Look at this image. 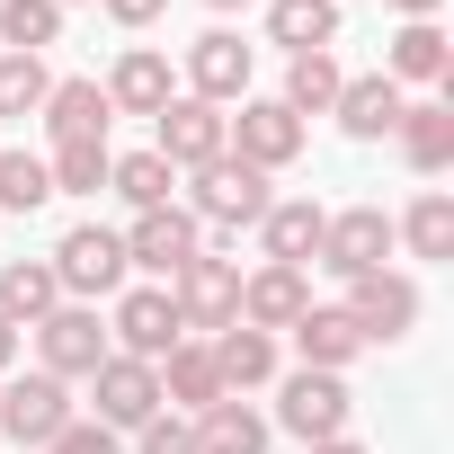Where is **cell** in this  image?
<instances>
[{
  "label": "cell",
  "instance_id": "obj_1",
  "mask_svg": "<svg viewBox=\"0 0 454 454\" xmlns=\"http://www.w3.org/2000/svg\"><path fill=\"white\" fill-rule=\"evenodd\" d=\"M187 178H196V187H187V214L214 223V232H241V223L259 232V214L277 205V196H268V169H250V160H232V152L205 160V169H187Z\"/></svg>",
  "mask_w": 454,
  "mask_h": 454
},
{
  "label": "cell",
  "instance_id": "obj_22",
  "mask_svg": "<svg viewBox=\"0 0 454 454\" xmlns=\"http://www.w3.org/2000/svg\"><path fill=\"white\" fill-rule=\"evenodd\" d=\"M286 339H294V356H303L312 374H348V365L365 356V339H356V321H348L339 303H312V312H303Z\"/></svg>",
  "mask_w": 454,
  "mask_h": 454
},
{
  "label": "cell",
  "instance_id": "obj_15",
  "mask_svg": "<svg viewBox=\"0 0 454 454\" xmlns=\"http://www.w3.org/2000/svg\"><path fill=\"white\" fill-rule=\"evenodd\" d=\"M98 90H107V107H116V116H160V107L178 98V81H169V54H160V45H125V54H116V72H107Z\"/></svg>",
  "mask_w": 454,
  "mask_h": 454
},
{
  "label": "cell",
  "instance_id": "obj_20",
  "mask_svg": "<svg viewBox=\"0 0 454 454\" xmlns=\"http://www.w3.org/2000/svg\"><path fill=\"white\" fill-rule=\"evenodd\" d=\"M36 116H45V134H54V143H107V125H116V107H107V90H98V81H54Z\"/></svg>",
  "mask_w": 454,
  "mask_h": 454
},
{
  "label": "cell",
  "instance_id": "obj_31",
  "mask_svg": "<svg viewBox=\"0 0 454 454\" xmlns=\"http://www.w3.org/2000/svg\"><path fill=\"white\" fill-rule=\"evenodd\" d=\"M107 169H116V152H107V143H54V152H45L54 196H98V187H107Z\"/></svg>",
  "mask_w": 454,
  "mask_h": 454
},
{
  "label": "cell",
  "instance_id": "obj_38",
  "mask_svg": "<svg viewBox=\"0 0 454 454\" xmlns=\"http://www.w3.org/2000/svg\"><path fill=\"white\" fill-rule=\"evenodd\" d=\"M383 10H401V19H436L445 0H383Z\"/></svg>",
  "mask_w": 454,
  "mask_h": 454
},
{
  "label": "cell",
  "instance_id": "obj_33",
  "mask_svg": "<svg viewBox=\"0 0 454 454\" xmlns=\"http://www.w3.org/2000/svg\"><path fill=\"white\" fill-rule=\"evenodd\" d=\"M36 205H54L45 152H0V214H36Z\"/></svg>",
  "mask_w": 454,
  "mask_h": 454
},
{
  "label": "cell",
  "instance_id": "obj_23",
  "mask_svg": "<svg viewBox=\"0 0 454 454\" xmlns=\"http://www.w3.org/2000/svg\"><path fill=\"white\" fill-rule=\"evenodd\" d=\"M214 348V374H223V392H259V383H277V339L268 330H250V321H232V330H214L205 339Z\"/></svg>",
  "mask_w": 454,
  "mask_h": 454
},
{
  "label": "cell",
  "instance_id": "obj_30",
  "mask_svg": "<svg viewBox=\"0 0 454 454\" xmlns=\"http://www.w3.org/2000/svg\"><path fill=\"white\" fill-rule=\"evenodd\" d=\"M107 187H116V196H125L134 214H152V205H178V169H169L160 152H116Z\"/></svg>",
  "mask_w": 454,
  "mask_h": 454
},
{
  "label": "cell",
  "instance_id": "obj_26",
  "mask_svg": "<svg viewBox=\"0 0 454 454\" xmlns=\"http://www.w3.org/2000/svg\"><path fill=\"white\" fill-rule=\"evenodd\" d=\"M187 427H196V454H268V436H277L250 401H214V410H196Z\"/></svg>",
  "mask_w": 454,
  "mask_h": 454
},
{
  "label": "cell",
  "instance_id": "obj_25",
  "mask_svg": "<svg viewBox=\"0 0 454 454\" xmlns=\"http://www.w3.org/2000/svg\"><path fill=\"white\" fill-rule=\"evenodd\" d=\"M54 303H63L54 259H10V268H0V321H10V330H36Z\"/></svg>",
  "mask_w": 454,
  "mask_h": 454
},
{
  "label": "cell",
  "instance_id": "obj_32",
  "mask_svg": "<svg viewBox=\"0 0 454 454\" xmlns=\"http://www.w3.org/2000/svg\"><path fill=\"white\" fill-rule=\"evenodd\" d=\"M54 36H63L54 0H0V54H45Z\"/></svg>",
  "mask_w": 454,
  "mask_h": 454
},
{
  "label": "cell",
  "instance_id": "obj_13",
  "mask_svg": "<svg viewBox=\"0 0 454 454\" xmlns=\"http://www.w3.org/2000/svg\"><path fill=\"white\" fill-rule=\"evenodd\" d=\"M72 427V383L54 374H19V383H0V436H19V445H54Z\"/></svg>",
  "mask_w": 454,
  "mask_h": 454
},
{
  "label": "cell",
  "instance_id": "obj_42",
  "mask_svg": "<svg viewBox=\"0 0 454 454\" xmlns=\"http://www.w3.org/2000/svg\"><path fill=\"white\" fill-rule=\"evenodd\" d=\"M54 10H72V0H54Z\"/></svg>",
  "mask_w": 454,
  "mask_h": 454
},
{
  "label": "cell",
  "instance_id": "obj_11",
  "mask_svg": "<svg viewBox=\"0 0 454 454\" xmlns=\"http://www.w3.org/2000/svg\"><path fill=\"white\" fill-rule=\"evenodd\" d=\"M348 321H356V339L374 348V339H410L419 330V286L401 277V268H374V277H348V303H339Z\"/></svg>",
  "mask_w": 454,
  "mask_h": 454
},
{
  "label": "cell",
  "instance_id": "obj_36",
  "mask_svg": "<svg viewBox=\"0 0 454 454\" xmlns=\"http://www.w3.org/2000/svg\"><path fill=\"white\" fill-rule=\"evenodd\" d=\"M45 454H116V427H98V419H72Z\"/></svg>",
  "mask_w": 454,
  "mask_h": 454
},
{
  "label": "cell",
  "instance_id": "obj_7",
  "mask_svg": "<svg viewBox=\"0 0 454 454\" xmlns=\"http://www.w3.org/2000/svg\"><path fill=\"white\" fill-rule=\"evenodd\" d=\"M178 339H187V330H178V303H169V286H125V294H116V312H107V348H116V356H143V365H160Z\"/></svg>",
  "mask_w": 454,
  "mask_h": 454
},
{
  "label": "cell",
  "instance_id": "obj_9",
  "mask_svg": "<svg viewBox=\"0 0 454 454\" xmlns=\"http://www.w3.org/2000/svg\"><path fill=\"white\" fill-rule=\"evenodd\" d=\"M250 72H259V45H241L232 27H205L187 45V98H205V107H241Z\"/></svg>",
  "mask_w": 454,
  "mask_h": 454
},
{
  "label": "cell",
  "instance_id": "obj_29",
  "mask_svg": "<svg viewBox=\"0 0 454 454\" xmlns=\"http://www.w3.org/2000/svg\"><path fill=\"white\" fill-rule=\"evenodd\" d=\"M339 90H348L339 54H294V63H286V90H277V98H286L294 116H330V107H339Z\"/></svg>",
  "mask_w": 454,
  "mask_h": 454
},
{
  "label": "cell",
  "instance_id": "obj_41",
  "mask_svg": "<svg viewBox=\"0 0 454 454\" xmlns=\"http://www.w3.org/2000/svg\"><path fill=\"white\" fill-rule=\"evenodd\" d=\"M205 10H214V19H232V10H250V0H205Z\"/></svg>",
  "mask_w": 454,
  "mask_h": 454
},
{
  "label": "cell",
  "instance_id": "obj_3",
  "mask_svg": "<svg viewBox=\"0 0 454 454\" xmlns=\"http://www.w3.org/2000/svg\"><path fill=\"white\" fill-rule=\"evenodd\" d=\"M54 286L63 303H98V294H125V241L107 223H72L54 241Z\"/></svg>",
  "mask_w": 454,
  "mask_h": 454
},
{
  "label": "cell",
  "instance_id": "obj_35",
  "mask_svg": "<svg viewBox=\"0 0 454 454\" xmlns=\"http://www.w3.org/2000/svg\"><path fill=\"white\" fill-rule=\"evenodd\" d=\"M134 454H196V427L160 410V419H143V427H134Z\"/></svg>",
  "mask_w": 454,
  "mask_h": 454
},
{
  "label": "cell",
  "instance_id": "obj_21",
  "mask_svg": "<svg viewBox=\"0 0 454 454\" xmlns=\"http://www.w3.org/2000/svg\"><path fill=\"white\" fill-rule=\"evenodd\" d=\"M392 143H401V160H410L419 178L454 169V107H445V98H410L401 125H392Z\"/></svg>",
  "mask_w": 454,
  "mask_h": 454
},
{
  "label": "cell",
  "instance_id": "obj_2",
  "mask_svg": "<svg viewBox=\"0 0 454 454\" xmlns=\"http://www.w3.org/2000/svg\"><path fill=\"white\" fill-rule=\"evenodd\" d=\"M223 125H232V134H223V152L250 160V169H268V178L303 160V116H294L286 98H241V107H223Z\"/></svg>",
  "mask_w": 454,
  "mask_h": 454
},
{
  "label": "cell",
  "instance_id": "obj_16",
  "mask_svg": "<svg viewBox=\"0 0 454 454\" xmlns=\"http://www.w3.org/2000/svg\"><path fill=\"white\" fill-rule=\"evenodd\" d=\"M303 312H312V277H303V268H250V277H241V321H250V330L277 339V330H294Z\"/></svg>",
  "mask_w": 454,
  "mask_h": 454
},
{
  "label": "cell",
  "instance_id": "obj_37",
  "mask_svg": "<svg viewBox=\"0 0 454 454\" xmlns=\"http://www.w3.org/2000/svg\"><path fill=\"white\" fill-rule=\"evenodd\" d=\"M98 10H107L116 27H134V36H143V27H152V19L169 10V0H98Z\"/></svg>",
  "mask_w": 454,
  "mask_h": 454
},
{
  "label": "cell",
  "instance_id": "obj_34",
  "mask_svg": "<svg viewBox=\"0 0 454 454\" xmlns=\"http://www.w3.org/2000/svg\"><path fill=\"white\" fill-rule=\"evenodd\" d=\"M45 90H54L45 54H0V116H36Z\"/></svg>",
  "mask_w": 454,
  "mask_h": 454
},
{
  "label": "cell",
  "instance_id": "obj_18",
  "mask_svg": "<svg viewBox=\"0 0 454 454\" xmlns=\"http://www.w3.org/2000/svg\"><path fill=\"white\" fill-rule=\"evenodd\" d=\"M401 107H410V98H401V81H383V72H348V90H339V107H330V116H339V134H348V143H383V134L401 125Z\"/></svg>",
  "mask_w": 454,
  "mask_h": 454
},
{
  "label": "cell",
  "instance_id": "obj_10",
  "mask_svg": "<svg viewBox=\"0 0 454 454\" xmlns=\"http://www.w3.org/2000/svg\"><path fill=\"white\" fill-rule=\"evenodd\" d=\"M392 259V214L383 205H339L330 223H321V268L348 286V277H374Z\"/></svg>",
  "mask_w": 454,
  "mask_h": 454
},
{
  "label": "cell",
  "instance_id": "obj_40",
  "mask_svg": "<svg viewBox=\"0 0 454 454\" xmlns=\"http://www.w3.org/2000/svg\"><path fill=\"white\" fill-rule=\"evenodd\" d=\"M303 454H365L356 436H330V445H303Z\"/></svg>",
  "mask_w": 454,
  "mask_h": 454
},
{
  "label": "cell",
  "instance_id": "obj_12",
  "mask_svg": "<svg viewBox=\"0 0 454 454\" xmlns=\"http://www.w3.org/2000/svg\"><path fill=\"white\" fill-rule=\"evenodd\" d=\"M90 392H98V427H116V436H134L143 419H160V410H169V401H160V365L116 356V348H107V365L90 374Z\"/></svg>",
  "mask_w": 454,
  "mask_h": 454
},
{
  "label": "cell",
  "instance_id": "obj_17",
  "mask_svg": "<svg viewBox=\"0 0 454 454\" xmlns=\"http://www.w3.org/2000/svg\"><path fill=\"white\" fill-rule=\"evenodd\" d=\"M321 205L312 196H277L268 214H259V250H268V268H312L321 259Z\"/></svg>",
  "mask_w": 454,
  "mask_h": 454
},
{
  "label": "cell",
  "instance_id": "obj_6",
  "mask_svg": "<svg viewBox=\"0 0 454 454\" xmlns=\"http://www.w3.org/2000/svg\"><path fill=\"white\" fill-rule=\"evenodd\" d=\"M116 241H125V268H143V277H160V286H169V277L205 250V223H196L187 205H152V214H134V223H125Z\"/></svg>",
  "mask_w": 454,
  "mask_h": 454
},
{
  "label": "cell",
  "instance_id": "obj_24",
  "mask_svg": "<svg viewBox=\"0 0 454 454\" xmlns=\"http://www.w3.org/2000/svg\"><path fill=\"white\" fill-rule=\"evenodd\" d=\"M160 401H178L187 419L214 410V401H232V392H223V374H214V348H205V339H178V348L160 356Z\"/></svg>",
  "mask_w": 454,
  "mask_h": 454
},
{
  "label": "cell",
  "instance_id": "obj_27",
  "mask_svg": "<svg viewBox=\"0 0 454 454\" xmlns=\"http://www.w3.org/2000/svg\"><path fill=\"white\" fill-rule=\"evenodd\" d=\"M268 36L286 54H330L339 45V0H268Z\"/></svg>",
  "mask_w": 454,
  "mask_h": 454
},
{
  "label": "cell",
  "instance_id": "obj_39",
  "mask_svg": "<svg viewBox=\"0 0 454 454\" xmlns=\"http://www.w3.org/2000/svg\"><path fill=\"white\" fill-rule=\"evenodd\" d=\"M19 339H27V330H10V321H0V374L19 365Z\"/></svg>",
  "mask_w": 454,
  "mask_h": 454
},
{
  "label": "cell",
  "instance_id": "obj_19",
  "mask_svg": "<svg viewBox=\"0 0 454 454\" xmlns=\"http://www.w3.org/2000/svg\"><path fill=\"white\" fill-rule=\"evenodd\" d=\"M383 81H427V90H454V45L436 19H401L392 54H383Z\"/></svg>",
  "mask_w": 454,
  "mask_h": 454
},
{
  "label": "cell",
  "instance_id": "obj_8",
  "mask_svg": "<svg viewBox=\"0 0 454 454\" xmlns=\"http://www.w3.org/2000/svg\"><path fill=\"white\" fill-rule=\"evenodd\" d=\"M348 419H356V401H348V374H286V401H277V427L286 436H303V445H330V436H348Z\"/></svg>",
  "mask_w": 454,
  "mask_h": 454
},
{
  "label": "cell",
  "instance_id": "obj_4",
  "mask_svg": "<svg viewBox=\"0 0 454 454\" xmlns=\"http://www.w3.org/2000/svg\"><path fill=\"white\" fill-rule=\"evenodd\" d=\"M107 365V330H98V303H54L36 321V374L54 383H90Z\"/></svg>",
  "mask_w": 454,
  "mask_h": 454
},
{
  "label": "cell",
  "instance_id": "obj_28",
  "mask_svg": "<svg viewBox=\"0 0 454 454\" xmlns=\"http://www.w3.org/2000/svg\"><path fill=\"white\" fill-rule=\"evenodd\" d=\"M392 241H410V259H454V196L419 187V205L392 223Z\"/></svg>",
  "mask_w": 454,
  "mask_h": 454
},
{
  "label": "cell",
  "instance_id": "obj_5",
  "mask_svg": "<svg viewBox=\"0 0 454 454\" xmlns=\"http://www.w3.org/2000/svg\"><path fill=\"white\" fill-rule=\"evenodd\" d=\"M169 303H178V330H232L241 321V259H214V250H196L178 277H169Z\"/></svg>",
  "mask_w": 454,
  "mask_h": 454
},
{
  "label": "cell",
  "instance_id": "obj_14",
  "mask_svg": "<svg viewBox=\"0 0 454 454\" xmlns=\"http://www.w3.org/2000/svg\"><path fill=\"white\" fill-rule=\"evenodd\" d=\"M223 134H232V125H223V107H205V98H187V90L152 116V152H160L169 169H205V160H223Z\"/></svg>",
  "mask_w": 454,
  "mask_h": 454
}]
</instances>
